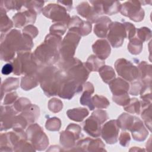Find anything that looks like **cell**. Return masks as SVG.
<instances>
[{
  "label": "cell",
  "instance_id": "obj_1",
  "mask_svg": "<svg viewBox=\"0 0 152 152\" xmlns=\"http://www.w3.org/2000/svg\"><path fill=\"white\" fill-rule=\"evenodd\" d=\"M61 42L60 37L55 34H49L43 44L40 45L34 52L36 62L46 64L55 62L59 56L58 49Z\"/></svg>",
  "mask_w": 152,
  "mask_h": 152
},
{
  "label": "cell",
  "instance_id": "obj_17",
  "mask_svg": "<svg viewBox=\"0 0 152 152\" xmlns=\"http://www.w3.org/2000/svg\"><path fill=\"white\" fill-rule=\"evenodd\" d=\"M99 73L104 82L109 83L115 78V74L113 68L109 66H103L99 69Z\"/></svg>",
  "mask_w": 152,
  "mask_h": 152
},
{
  "label": "cell",
  "instance_id": "obj_7",
  "mask_svg": "<svg viewBox=\"0 0 152 152\" xmlns=\"http://www.w3.org/2000/svg\"><path fill=\"white\" fill-rule=\"evenodd\" d=\"M119 126L116 120L107 122L103 127L102 135L103 138L108 144H113L118 140Z\"/></svg>",
  "mask_w": 152,
  "mask_h": 152
},
{
  "label": "cell",
  "instance_id": "obj_14",
  "mask_svg": "<svg viewBox=\"0 0 152 152\" xmlns=\"http://www.w3.org/2000/svg\"><path fill=\"white\" fill-rule=\"evenodd\" d=\"M34 11H26L23 13L16 14L15 16L13 17V20L14 21L15 26L17 27H21L25 25L27 23H28V21L27 20L28 18L34 21L36 18V15L33 14Z\"/></svg>",
  "mask_w": 152,
  "mask_h": 152
},
{
  "label": "cell",
  "instance_id": "obj_20",
  "mask_svg": "<svg viewBox=\"0 0 152 152\" xmlns=\"http://www.w3.org/2000/svg\"><path fill=\"white\" fill-rule=\"evenodd\" d=\"M38 84V80L36 76L33 77L31 75H26L23 77L21 81V87L24 90H29L36 87Z\"/></svg>",
  "mask_w": 152,
  "mask_h": 152
},
{
  "label": "cell",
  "instance_id": "obj_26",
  "mask_svg": "<svg viewBox=\"0 0 152 152\" xmlns=\"http://www.w3.org/2000/svg\"><path fill=\"white\" fill-rule=\"evenodd\" d=\"M61 126V122L56 118H53L49 119L46 124L47 129L50 131H58L59 129Z\"/></svg>",
  "mask_w": 152,
  "mask_h": 152
},
{
  "label": "cell",
  "instance_id": "obj_19",
  "mask_svg": "<svg viewBox=\"0 0 152 152\" xmlns=\"http://www.w3.org/2000/svg\"><path fill=\"white\" fill-rule=\"evenodd\" d=\"M134 117L126 113H123L118 118V125L123 129H130L134 122Z\"/></svg>",
  "mask_w": 152,
  "mask_h": 152
},
{
  "label": "cell",
  "instance_id": "obj_15",
  "mask_svg": "<svg viewBox=\"0 0 152 152\" xmlns=\"http://www.w3.org/2000/svg\"><path fill=\"white\" fill-rule=\"evenodd\" d=\"M86 91L83 94L80 98V102L83 105L87 106L90 110H93L94 107L92 100H91V94L93 93V87L90 83H87L85 86Z\"/></svg>",
  "mask_w": 152,
  "mask_h": 152
},
{
  "label": "cell",
  "instance_id": "obj_23",
  "mask_svg": "<svg viewBox=\"0 0 152 152\" xmlns=\"http://www.w3.org/2000/svg\"><path fill=\"white\" fill-rule=\"evenodd\" d=\"M92 102L94 103V106L98 108H106L109 104V102L107 99L98 95H96L93 97Z\"/></svg>",
  "mask_w": 152,
  "mask_h": 152
},
{
  "label": "cell",
  "instance_id": "obj_18",
  "mask_svg": "<svg viewBox=\"0 0 152 152\" xmlns=\"http://www.w3.org/2000/svg\"><path fill=\"white\" fill-rule=\"evenodd\" d=\"M103 64L104 62L102 59L95 55H91L88 58L87 62L86 63V66L90 71H97L99 68L100 69Z\"/></svg>",
  "mask_w": 152,
  "mask_h": 152
},
{
  "label": "cell",
  "instance_id": "obj_13",
  "mask_svg": "<svg viewBox=\"0 0 152 152\" xmlns=\"http://www.w3.org/2000/svg\"><path fill=\"white\" fill-rule=\"evenodd\" d=\"M98 20V23L94 26V33L99 37H104L107 34V31L111 22L110 20L103 17Z\"/></svg>",
  "mask_w": 152,
  "mask_h": 152
},
{
  "label": "cell",
  "instance_id": "obj_22",
  "mask_svg": "<svg viewBox=\"0 0 152 152\" xmlns=\"http://www.w3.org/2000/svg\"><path fill=\"white\" fill-rule=\"evenodd\" d=\"M104 145L103 144V142L97 139L96 140H93L92 139H90L87 147V151H104Z\"/></svg>",
  "mask_w": 152,
  "mask_h": 152
},
{
  "label": "cell",
  "instance_id": "obj_9",
  "mask_svg": "<svg viewBox=\"0 0 152 152\" xmlns=\"http://www.w3.org/2000/svg\"><path fill=\"white\" fill-rule=\"evenodd\" d=\"M100 122L94 116L91 115L84 122V130L90 135L97 137L100 135Z\"/></svg>",
  "mask_w": 152,
  "mask_h": 152
},
{
  "label": "cell",
  "instance_id": "obj_32",
  "mask_svg": "<svg viewBox=\"0 0 152 152\" xmlns=\"http://www.w3.org/2000/svg\"><path fill=\"white\" fill-rule=\"evenodd\" d=\"M120 144L122 146H126L129 144L130 141V137L129 135L127 132H122L119 138Z\"/></svg>",
  "mask_w": 152,
  "mask_h": 152
},
{
  "label": "cell",
  "instance_id": "obj_21",
  "mask_svg": "<svg viewBox=\"0 0 152 152\" xmlns=\"http://www.w3.org/2000/svg\"><path fill=\"white\" fill-rule=\"evenodd\" d=\"M19 85V80L16 78H10L7 79L2 84V93L11 91L16 89Z\"/></svg>",
  "mask_w": 152,
  "mask_h": 152
},
{
  "label": "cell",
  "instance_id": "obj_8",
  "mask_svg": "<svg viewBox=\"0 0 152 152\" xmlns=\"http://www.w3.org/2000/svg\"><path fill=\"white\" fill-rule=\"evenodd\" d=\"M15 112L10 107H4V109L1 106V131L8 129L13 126L15 119Z\"/></svg>",
  "mask_w": 152,
  "mask_h": 152
},
{
  "label": "cell",
  "instance_id": "obj_30",
  "mask_svg": "<svg viewBox=\"0 0 152 152\" xmlns=\"http://www.w3.org/2000/svg\"><path fill=\"white\" fill-rule=\"evenodd\" d=\"M92 115H94L100 122L101 124L103 123L108 118L106 112L103 110H96V112H93Z\"/></svg>",
  "mask_w": 152,
  "mask_h": 152
},
{
  "label": "cell",
  "instance_id": "obj_12",
  "mask_svg": "<svg viewBox=\"0 0 152 152\" xmlns=\"http://www.w3.org/2000/svg\"><path fill=\"white\" fill-rule=\"evenodd\" d=\"M129 130L131 131L134 140L137 141H142L145 140L147 135H148V132L144 127L142 122L138 119H136L134 124L132 125Z\"/></svg>",
  "mask_w": 152,
  "mask_h": 152
},
{
  "label": "cell",
  "instance_id": "obj_27",
  "mask_svg": "<svg viewBox=\"0 0 152 152\" xmlns=\"http://www.w3.org/2000/svg\"><path fill=\"white\" fill-rule=\"evenodd\" d=\"M128 106L125 107V110L131 113H138L140 111V103L136 99H133L131 100L130 103H128Z\"/></svg>",
  "mask_w": 152,
  "mask_h": 152
},
{
  "label": "cell",
  "instance_id": "obj_28",
  "mask_svg": "<svg viewBox=\"0 0 152 152\" xmlns=\"http://www.w3.org/2000/svg\"><path fill=\"white\" fill-rule=\"evenodd\" d=\"M62 107V103L57 99H53L49 102V108L53 112H58Z\"/></svg>",
  "mask_w": 152,
  "mask_h": 152
},
{
  "label": "cell",
  "instance_id": "obj_33",
  "mask_svg": "<svg viewBox=\"0 0 152 152\" xmlns=\"http://www.w3.org/2000/svg\"><path fill=\"white\" fill-rule=\"evenodd\" d=\"M17 97V94H16L15 92L7 94V96H5V97L4 98V103L5 104H11L15 101V100L16 99Z\"/></svg>",
  "mask_w": 152,
  "mask_h": 152
},
{
  "label": "cell",
  "instance_id": "obj_6",
  "mask_svg": "<svg viewBox=\"0 0 152 152\" xmlns=\"http://www.w3.org/2000/svg\"><path fill=\"white\" fill-rule=\"evenodd\" d=\"M29 128L34 132V133H31L27 131L34 148L39 150H44L48 145V138L46 135L41 131V128L37 125H31Z\"/></svg>",
  "mask_w": 152,
  "mask_h": 152
},
{
  "label": "cell",
  "instance_id": "obj_24",
  "mask_svg": "<svg viewBox=\"0 0 152 152\" xmlns=\"http://www.w3.org/2000/svg\"><path fill=\"white\" fill-rule=\"evenodd\" d=\"M142 48V43L140 40L134 39L130 41L128 45V49L131 53L133 54H138L141 52Z\"/></svg>",
  "mask_w": 152,
  "mask_h": 152
},
{
  "label": "cell",
  "instance_id": "obj_29",
  "mask_svg": "<svg viewBox=\"0 0 152 152\" xmlns=\"http://www.w3.org/2000/svg\"><path fill=\"white\" fill-rule=\"evenodd\" d=\"M65 25L64 23H58L55 25H53L50 28V32H56L57 35H63L65 31Z\"/></svg>",
  "mask_w": 152,
  "mask_h": 152
},
{
  "label": "cell",
  "instance_id": "obj_2",
  "mask_svg": "<svg viewBox=\"0 0 152 152\" xmlns=\"http://www.w3.org/2000/svg\"><path fill=\"white\" fill-rule=\"evenodd\" d=\"M36 77L47 96H55L58 94L61 77L56 68L52 66L47 68Z\"/></svg>",
  "mask_w": 152,
  "mask_h": 152
},
{
  "label": "cell",
  "instance_id": "obj_31",
  "mask_svg": "<svg viewBox=\"0 0 152 152\" xmlns=\"http://www.w3.org/2000/svg\"><path fill=\"white\" fill-rule=\"evenodd\" d=\"M23 32H24V34H26L31 36L33 38L36 37V36L38 34V31L36 28L31 25L28 26L27 27L24 28V29L23 30Z\"/></svg>",
  "mask_w": 152,
  "mask_h": 152
},
{
  "label": "cell",
  "instance_id": "obj_10",
  "mask_svg": "<svg viewBox=\"0 0 152 152\" xmlns=\"http://www.w3.org/2000/svg\"><path fill=\"white\" fill-rule=\"evenodd\" d=\"M93 50L96 54V56L103 60L110 55V48L105 40H99L93 45Z\"/></svg>",
  "mask_w": 152,
  "mask_h": 152
},
{
  "label": "cell",
  "instance_id": "obj_34",
  "mask_svg": "<svg viewBox=\"0 0 152 152\" xmlns=\"http://www.w3.org/2000/svg\"><path fill=\"white\" fill-rule=\"evenodd\" d=\"M14 69L13 66L11 64H5L2 68V73L4 75H8L10 74Z\"/></svg>",
  "mask_w": 152,
  "mask_h": 152
},
{
  "label": "cell",
  "instance_id": "obj_3",
  "mask_svg": "<svg viewBox=\"0 0 152 152\" xmlns=\"http://www.w3.org/2000/svg\"><path fill=\"white\" fill-rule=\"evenodd\" d=\"M109 32L107 39L113 47L117 48L122 45L124 37L126 36L124 24L115 22L110 24L109 26Z\"/></svg>",
  "mask_w": 152,
  "mask_h": 152
},
{
  "label": "cell",
  "instance_id": "obj_4",
  "mask_svg": "<svg viewBox=\"0 0 152 152\" xmlns=\"http://www.w3.org/2000/svg\"><path fill=\"white\" fill-rule=\"evenodd\" d=\"M115 68L118 74L127 80L131 81L138 75V71L129 61L126 59H118L115 63Z\"/></svg>",
  "mask_w": 152,
  "mask_h": 152
},
{
  "label": "cell",
  "instance_id": "obj_5",
  "mask_svg": "<svg viewBox=\"0 0 152 152\" xmlns=\"http://www.w3.org/2000/svg\"><path fill=\"white\" fill-rule=\"evenodd\" d=\"M81 132L80 127L75 124L69 125L66 131H64L61 134V143L65 148H72L75 140L80 137Z\"/></svg>",
  "mask_w": 152,
  "mask_h": 152
},
{
  "label": "cell",
  "instance_id": "obj_25",
  "mask_svg": "<svg viewBox=\"0 0 152 152\" xmlns=\"http://www.w3.org/2000/svg\"><path fill=\"white\" fill-rule=\"evenodd\" d=\"M1 32H6L12 27V23L5 15L1 14Z\"/></svg>",
  "mask_w": 152,
  "mask_h": 152
},
{
  "label": "cell",
  "instance_id": "obj_16",
  "mask_svg": "<svg viewBox=\"0 0 152 152\" xmlns=\"http://www.w3.org/2000/svg\"><path fill=\"white\" fill-rule=\"evenodd\" d=\"M88 114V110L84 108L73 109L67 112V115L71 119L78 122L82 121Z\"/></svg>",
  "mask_w": 152,
  "mask_h": 152
},
{
  "label": "cell",
  "instance_id": "obj_11",
  "mask_svg": "<svg viewBox=\"0 0 152 152\" xmlns=\"http://www.w3.org/2000/svg\"><path fill=\"white\" fill-rule=\"evenodd\" d=\"M110 88L113 93V96H118L127 93L129 90V84L128 83L121 78H117L110 83Z\"/></svg>",
  "mask_w": 152,
  "mask_h": 152
}]
</instances>
